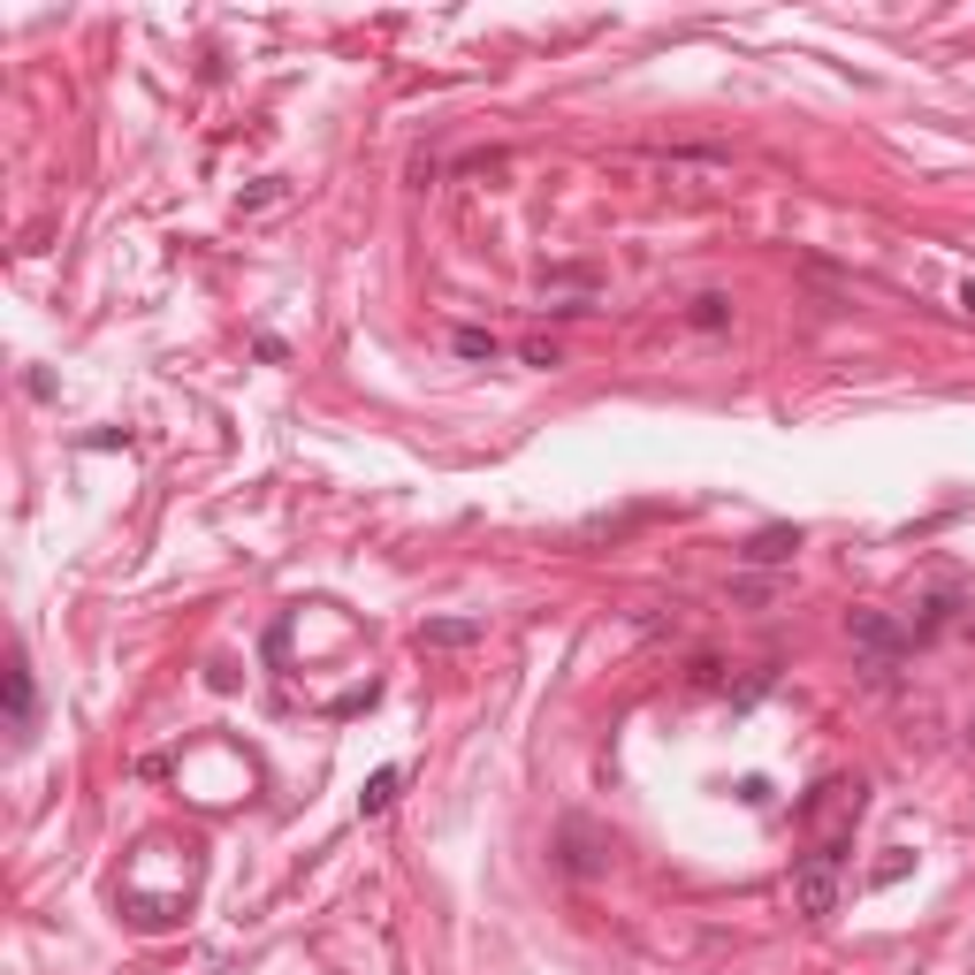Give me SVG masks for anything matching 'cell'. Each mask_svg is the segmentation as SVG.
Returning a JSON list of instances; mask_svg holds the SVG:
<instances>
[{
  "label": "cell",
  "instance_id": "obj_1",
  "mask_svg": "<svg viewBox=\"0 0 975 975\" xmlns=\"http://www.w3.org/2000/svg\"><path fill=\"white\" fill-rule=\"evenodd\" d=\"M846 641L861 649V670H869V686H892V678H899L907 626H892L884 610H846Z\"/></svg>",
  "mask_w": 975,
  "mask_h": 975
},
{
  "label": "cell",
  "instance_id": "obj_2",
  "mask_svg": "<svg viewBox=\"0 0 975 975\" xmlns=\"http://www.w3.org/2000/svg\"><path fill=\"white\" fill-rule=\"evenodd\" d=\"M838 861H846V846H808L801 861H793V907L823 922V915H838Z\"/></svg>",
  "mask_w": 975,
  "mask_h": 975
},
{
  "label": "cell",
  "instance_id": "obj_3",
  "mask_svg": "<svg viewBox=\"0 0 975 975\" xmlns=\"http://www.w3.org/2000/svg\"><path fill=\"white\" fill-rule=\"evenodd\" d=\"M31 724H38V693H31V663L15 655L8 663V732H15V747L31 739Z\"/></svg>",
  "mask_w": 975,
  "mask_h": 975
},
{
  "label": "cell",
  "instance_id": "obj_4",
  "mask_svg": "<svg viewBox=\"0 0 975 975\" xmlns=\"http://www.w3.org/2000/svg\"><path fill=\"white\" fill-rule=\"evenodd\" d=\"M793 549H801V526H762V534H755L739 557H747V564H785Z\"/></svg>",
  "mask_w": 975,
  "mask_h": 975
},
{
  "label": "cell",
  "instance_id": "obj_5",
  "mask_svg": "<svg viewBox=\"0 0 975 975\" xmlns=\"http://www.w3.org/2000/svg\"><path fill=\"white\" fill-rule=\"evenodd\" d=\"M481 633V618H435V626H420V649H473Z\"/></svg>",
  "mask_w": 975,
  "mask_h": 975
},
{
  "label": "cell",
  "instance_id": "obj_6",
  "mask_svg": "<svg viewBox=\"0 0 975 975\" xmlns=\"http://www.w3.org/2000/svg\"><path fill=\"white\" fill-rule=\"evenodd\" d=\"M450 351H458V358H473V366H495V358H503V343H495L487 328H458V335H450Z\"/></svg>",
  "mask_w": 975,
  "mask_h": 975
},
{
  "label": "cell",
  "instance_id": "obj_7",
  "mask_svg": "<svg viewBox=\"0 0 975 975\" xmlns=\"http://www.w3.org/2000/svg\"><path fill=\"white\" fill-rule=\"evenodd\" d=\"M397 785H404V770H374L366 793H358V815H381L389 801H397Z\"/></svg>",
  "mask_w": 975,
  "mask_h": 975
},
{
  "label": "cell",
  "instance_id": "obj_8",
  "mask_svg": "<svg viewBox=\"0 0 975 975\" xmlns=\"http://www.w3.org/2000/svg\"><path fill=\"white\" fill-rule=\"evenodd\" d=\"M724 321H732V298H716V290H709V298H693V328H709V335H716Z\"/></svg>",
  "mask_w": 975,
  "mask_h": 975
},
{
  "label": "cell",
  "instance_id": "obj_9",
  "mask_svg": "<svg viewBox=\"0 0 975 975\" xmlns=\"http://www.w3.org/2000/svg\"><path fill=\"white\" fill-rule=\"evenodd\" d=\"M518 358H526V366H564V351H557V343H541V335H534V343H518Z\"/></svg>",
  "mask_w": 975,
  "mask_h": 975
},
{
  "label": "cell",
  "instance_id": "obj_10",
  "mask_svg": "<svg viewBox=\"0 0 975 975\" xmlns=\"http://www.w3.org/2000/svg\"><path fill=\"white\" fill-rule=\"evenodd\" d=\"M961 306H968V313H975V283H968V290H961Z\"/></svg>",
  "mask_w": 975,
  "mask_h": 975
}]
</instances>
